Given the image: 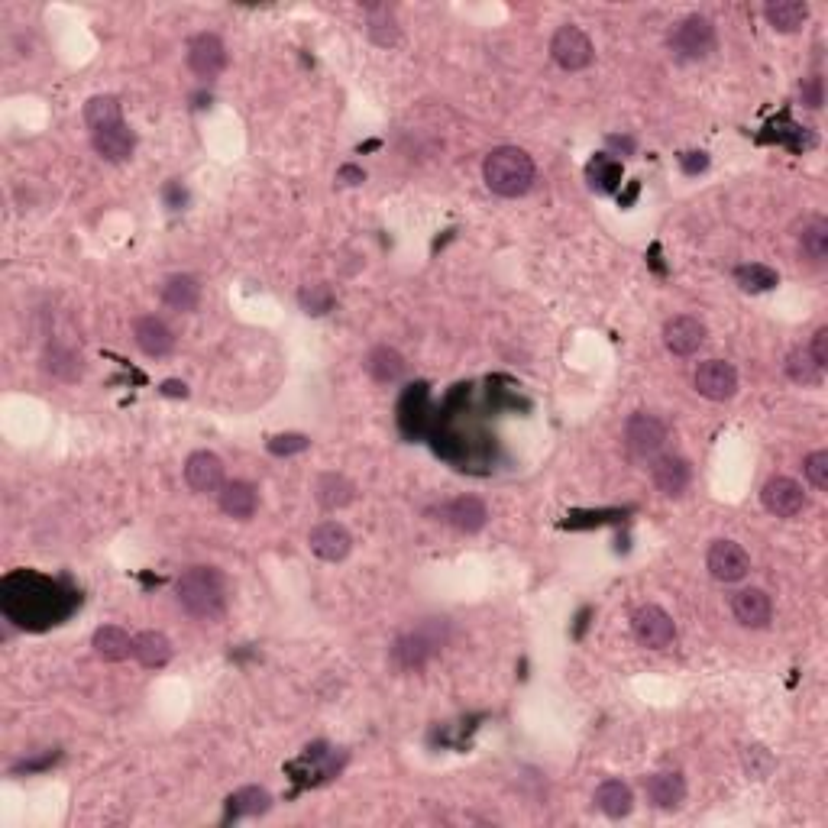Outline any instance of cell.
<instances>
[{"instance_id": "cell-1", "label": "cell", "mask_w": 828, "mask_h": 828, "mask_svg": "<svg viewBox=\"0 0 828 828\" xmlns=\"http://www.w3.org/2000/svg\"><path fill=\"white\" fill-rule=\"evenodd\" d=\"M482 178L492 195L521 198L534 185V159L518 146H499L482 162Z\"/></svg>"}, {"instance_id": "cell-2", "label": "cell", "mask_w": 828, "mask_h": 828, "mask_svg": "<svg viewBox=\"0 0 828 828\" xmlns=\"http://www.w3.org/2000/svg\"><path fill=\"white\" fill-rule=\"evenodd\" d=\"M178 605L198 621H214L224 612V579L211 567H191L175 583Z\"/></svg>"}, {"instance_id": "cell-3", "label": "cell", "mask_w": 828, "mask_h": 828, "mask_svg": "<svg viewBox=\"0 0 828 828\" xmlns=\"http://www.w3.org/2000/svg\"><path fill=\"white\" fill-rule=\"evenodd\" d=\"M444 644H447V621L431 618L392 644V664L398 670H421L440 654Z\"/></svg>"}, {"instance_id": "cell-4", "label": "cell", "mask_w": 828, "mask_h": 828, "mask_svg": "<svg viewBox=\"0 0 828 828\" xmlns=\"http://www.w3.org/2000/svg\"><path fill=\"white\" fill-rule=\"evenodd\" d=\"M667 46L673 52V59L699 62V59H706V55H712V49H715V26H712L709 17L693 13V17H686V20H680L673 26Z\"/></svg>"}, {"instance_id": "cell-5", "label": "cell", "mask_w": 828, "mask_h": 828, "mask_svg": "<svg viewBox=\"0 0 828 828\" xmlns=\"http://www.w3.org/2000/svg\"><path fill=\"white\" fill-rule=\"evenodd\" d=\"M631 631H634V638H638V644L651 647V651H664V647H670L676 638L673 618L660 609V605H641V609L631 615Z\"/></svg>"}, {"instance_id": "cell-6", "label": "cell", "mask_w": 828, "mask_h": 828, "mask_svg": "<svg viewBox=\"0 0 828 828\" xmlns=\"http://www.w3.org/2000/svg\"><path fill=\"white\" fill-rule=\"evenodd\" d=\"M693 385L702 398H709V402H728V398H735V392H738V372L725 360H706L696 366Z\"/></svg>"}, {"instance_id": "cell-7", "label": "cell", "mask_w": 828, "mask_h": 828, "mask_svg": "<svg viewBox=\"0 0 828 828\" xmlns=\"http://www.w3.org/2000/svg\"><path fill=\"white\" fill-rule=\"evenodd\" d=\"M625 444L634 457H657L660 447L667 444V424L654 418V414H631L628 424H625Z\"/></svg>"}, {"instance_id": "cell-8", "label": "cell", "mask_w": 828, "mask_h": 828, "mask_svg": "<svg viewBox=\"0 0 828 828\" xmlns=\"http://www.w3.org/2000/svg\"><path fill=\"white\" fill-rule=\"evenodd\" d=\"M550 55L567 72H583V68L592 65V43L579 26H560L554 39H550Z\"/></svg>"}, {"instance_id": "cell-9", "label": "cell", "mask_w": 828, "mask_h": 828, "mask_svg": "<svg viewBox=\"0 0 828 828\" xmlns=\"http://www.w3.org/2000/svg\"><path fill=\"white\" fill-rule=\"evenodd\" d=\"M761 502L770 515L796 518V515H803V508H806V492L796 479L774 476V479H767V486L761 489Z\"/></svg>"}, {"instance_id": "cell-10", "label": "cell", "mask_w": 828, "mask_h": 828, "mask_svg": "<svg viewBox=\"0 0 828 828\" xmlns=\"http://www.w3.org/2000/svg\"><path fill=\"white\" fill-rule=\"evenodd\" d=\"M188 68L204 81H211V78H217L220 72H224L227 68V49H224V43H220V36H214V33L191 36Z\"/></svg>"}, {"instance_id": "cell-11", "label": "cell", "mask_w": 828, "mask_h": 828, "mask_svg": "<svg viewBox=\"0 0 828 828\" xmlns=\"http://www.w3.org/2000/svg\"><path fill=\"white\" fill-rule=\"evenodd\" d=\"M706 567L719 583H738V579L751 573V557L744 554V547L735 541H715L709 547Z\"/></svg>"}, {"instance_id": "cell-12", "label": "cell", "mask_w": 828, "mask_h": 828, "mask_svg": "<svg viewBox=\"0 0 828 828\" xmlns=\"http://www.w3.org/2000/svg\"><path fill=\"white\" fill-rule=\"evenodd\" d=\"M185 482L191 492H220L224 489V460L211 450H195L185 460Z\"/></svg>"}, {"instance_id": "cell-13", "label": "cell", "mask_w": 828, "mask_h": 828, "mask_svg": "<svg viewBox=\"0 0 828 828\" xmlns=\"http://www.w3.org/2000/svg\"><path fill=\"white\" fill-rule=\"evenodd\" d=\"M308 544H311V554H314V557H321V560H327V563H340V560L350 557L353 537H350L347 528H343V524H337V521H321L317 528H311Z\"/></svg>"}, {"instance_id": "cell-14", "label": "cell", "mask_w": 828, "mask_h": 828, "mask_svg": "<svg viewBox=\"0 0 828 828\" xmlns=\"http://www.w3.org/2000/svg\"><path fill=\"white\" fill-rule=\"evenodd\" d=\"M664 343L673 356H693V353H699L702 343H706V324H702L699 317L676 314L664 324Z\"/></svg>"}, {"instance_id": "cell-15", "label": "cell", "mask_w": 828, "mask_h": 828, "mask_svg": "<svg viewBox=\"0 0 828 828\" xmlns=\"http://www.w3.org/2000/svg\"><path fill=\"white\" fill-rule=\"evenodd\" d=\"M133 340H136V347H140L146 356H153V360H162V356H169L175 350L172 327L165 321H159V317H153V314L136 317L133 321Z\"/></svg>"}, {"instance_id": "cell-16", "label": "cell", "mask_w": 828, "mask_h": 828, "mask_svg": "<svg viewBox=\"0 0 828 828\" xmlns=\"http://www.w3.org/2000/svg\"><path fill=\"white\" fill-rule=\"evenodd\" d=\"M731 612H735L738 625L744 628H767L770 618H774V602L764 589H741L735 592V599H731Z\"/></svg>"}, {"instance_id": "cell-17", "label": "cell", "mask_w": 828, "mask_h": 828, "mask_svg": "<svg viewBox=\"0 0 828 828\" xmlns=\"http://www.w3.org/2000/svg\"><path fill=\"white\" fill-rule=\"evenodd\" d=\"M440 515H444V521L453 524L457 531L476 534V531L486 528L489 508L482 499H476V495H460V499H453V502H447L444 508H440Z\"/></svg>"}, {"instance_id": "cell-18", "label": "cell", "mask_w": 828, "mask_h": 828, "mask_svg": "<svg viewBox=\"0 0 828 828\" xmlns=\"http://www.w3.org/2000/svg\"><path fill=\"white\" fill-rule=\"evenodd\" d=\"M689 479H693V473H689V463L683 457H673V453H667V457H657L651 463V482L657 486V492L670 495V499H676V495L686 492Z\"/></svg>"}, {"instance_id": "cell-19", "label": "cell", "mask_w": 828, "mask_h": 828, "mask_svg": "<svg viewBox=\"0 0 828 828\" xmlns=\"http://www.w3.org/2000/svg\"><path fill=\"white\" fill-rule=\"evenodd\" d=\"M366 36H369V43H376L379 49H392L398 39H402V26H398L395 7L369 4L366 7Z\"/></svg>"}, {"instance_id": "cell-20", "label": "cell", "mask_w": 828, "mask_h": 828, "mask_svg": "<svg viewBox=\"0 0 828 828\" xmlns=\"http://www.w3.org/2000/svg\"><path fill=\"white\" fill-rule=\"evenodd\" d=\"M91 143H94V153L107 162H127L136 149V133L127 127V123H120V127H110V130H101V133H91Z\"/></svg>"}, {"instance_id": "cell-21", "label": "cell", "mask_w": 828, "mask_h": 828, "mask_svg": "<svg viewBox=\"0 0 828 828\" xmlns=\"http://www.w3.org/2000/svg\"><path fill=\"white\" fill-rule=\"evenodd\" d=\"M644 790L657 809H676L686 799V780L676 770H660L644 780Z\"/></svg>"}, {"instance_id": "cell-22", "label": "cell", "mask_w": 828, "mask_h": 828, "mask_svg": "<svg viewBox=\"0 0 828 828\" xmlns=\"http://www.w3.org/2000/svg\"><path fill=\"white\" fill-rule=\"evenodd\" d=\"M256 505H259V495L250 482H243V479L224 482V489H220V512L227 518L250 521L256 515Z\"/></svg>"}, {"instance_id": "cell-23", "label": "cell", "mask_w": 828, "mask_h": 828, "mask_svg": "<svg viewBox=\"0 0 828 828\" xmlns=\"http://www.w3.org/2000/svg\"><path fill=\"white\" fill-rule=\"evenodd\" d=\"M314 499L324 512H340L356 499V486L340 473H324L314 486Z\"/></svg>"}, {"instance_id": "cell-24", "label": "cell", "mask_w": 828, "mask_h": 828, "mask_svg": "<svg viewBox=\"0 0 828 828\" xmlns=\"http://www.w3.org/2000/svg\"><path fill=\"white\" fill-rule=\"evenodd\" d=\"M133 657L146 670H159L172 660V641L162 631H143L133 638Z\"/></svg>"}, {"instance_id": "cell-25", "label": "cell", "mask_w": 828, "mask_h": 828, "mask_svg": "<svg viewBox=\"0 0 828 828\" xmlns=\"http://www.w3.org/2000/svg\"><path fill=\"white\" fill-rule=\"evenodd\" d=\"M162 301H165V308H172V311H195L198 308V301H201V285L195 275H169L162 285Z\"/></svg>"}, {"instance_id": "cell-26", "label": "cell", "mask_w": 828, "mask_h": 828, "mask_svg": "<svg viewBox=\"0 0 828 828\" xmlns=\"http://www.w3.org/2000/svg\"><path fill=\"white\" fill-rule=\"evenodd\" d=\"M91 647L101 660H107V664H120V660H127L133 654V638L120 625H104L94 631Z\"/></svg>"}, {"instance_id": "cell-27", "label": "cell", "mask_w": 828, "mask_h": 828, "mask_svg": "<svg viewBox=\"0 0 828 828\" xmlns=\"http://www.w3.org/2000/svg\"><path fill=\"white\" fill-rule=\"evenodd\" d=\"M764 17L777 33H799L809 20V4H803V0H770L764 7Z\"/></svg>"}, {"instance_id": "cell-28", "label": "cell", "mask_w": 828, "mask_h": 828, "mask_svg": "<svg viewBox=\"0 0 828 828\" xmlns=\"http://www.w3.org/2000/svg\"><path fill=\"white\" fill-rule=\"evenodd\" d=\"M596 806H599L609 819H625L628 812L634 809V793H631V786L621 783V780H605V783H599V790H596Z\"/></svg>"}, {"instance_id": "cell-29", "label": "cell", "mask_w": 828, "mask_h": 828, "mask_svg": "<svg viewBox=\"0 0 828 828\" xmlns=\"http://www.w3.org/2000/svg\"><path fill=\"white\" fill-rule=\"evenodd\" d=\"M85 123L91 133H101L110 127H120L123 123V107L114 94H94V98L85 104Z\"/></svg>"}, {"instance_id": "cell-30", "label": "cell", "mask_w": 828, "mask_h": 828, "mask_svg": "<svg viewBox=\"0 0 828 828\" xmlns=\"http://www.w3.org/2000/svg\"><path fill=\"white\" fill-rule=\"evenodd\" d=\"M366 372L379 385H392L405 376V356L392 347H376L366 356Z\"/></svg>"}, {"instance_id": "cell-31", "label": "cell", "mask_w": 828, "mask_h": 828, "mask_svg": "<svg viewBox=\"0 0 828 828\" xmlns=\"http://www.w3.org/2000/svg\"><path fill=\"white\" fill-rule=\"evenodd\" d=\"M799 250L812 262L828 259V220L825 217H809V224L799 233Z\"/></svg>"}, {"instance_id": "cell-32", "label": "cell", "mask_w": 828, "mask_h": 828, "mask_svg": "<svg viewBox=\"0 0 828 828\" xmlns=\"http://www.w3.org/2000/svg\"><path fill=\"white\" fill-rule=\"evenodd\" d=\"M735 282L744 288V292L761 295V292H770V288H777L780 275L770 266H764V262H748V266L735 269Z\"/></svg>"}, {"instance_id": "cell-33", "label": "cell", "mask_w": 828, "mask_h": 828, "mask_svg": "<svg viewBox=\"0 0 828 828\" xmlns=\"http://www.w3.org/2000/svg\"><path fill=\"white\" fill-rule=\"evenodd\" d=\"M230 812L233 816H262V812H269L272 806V796L262 790V786H243V790H237L230 799Z\"/></svg>"}, {"instance_id": "cell-34", "label": "cell", "mask_w": 828, "mask_h": 828, "mask_svg": "<svg viewBox=\"0 0 828 828\" xmlns=\"http://www.w3.org/2000/svg\"><path fill=\"white\" fill-rule=\"evenodd\" d=\"M822 366L812 360V353L806 347H796L790 356H786V376H790L796 385H819L822 382Z\"/></svg>"}, {"instance_id": "cell-35", "label": "cell", "mask_w": 828, "mask_h": 828, "mask_svg": "<svg viewBox=\"0 0 828 828\" xmlns=\"http://www.w3.org/2000/svg\"><path fill=\"white\" fill-rule=\"evenodd\" d=\"M46 369L52 372L55 379L62 382H75L81 376V360L72 353V350H62V347H52L46 353Z\"/></svg>"}, {"instance_id": "cell-36", "label": "cell", "mask_w": 828, "mask_h": 828, "mask_svg": "<svg viewBox=\"0 0 828 828\" xmlns=\"http://www.w3.org/2000/svg\"><path fill=\"white\" fill-rule=\"evenodd\" d=\"M774 767H777V757L770 754L764 744H748V748H744V774L748 777L767 780L774 774Z\"/></svg>"}, {"instance_id": "cell-37", "label": "cell", "mask_w": 828, "mask_h": 828, "mask_svg": "<svg viewBox=\"0 0 828 828\" xmlns=\"http://www.w3.org/2000/svg\"><path fill=\"white\" fill-rule=\"evenodd\" d=\"M298 301H301V308H305V314L321 317V314H327L330 308H334V292H330V285L314 282L308 288H301Z\"/></svg>"}, {"instance_id": "cell-38", "label": "cell", "mask_w": 828, "mask_h": 828, "mask_svg": "<svg viewBox=\"0 0 828 828\" xmlns=\"http://www.w3.org/2000/svg\"><path fill=\"white\" fill-rule=\"evenodd\" d=\"M618 178H621V165L612 162V159H592L589 162V185L596 188V191H612L618 185Z\"/></svg>"}, {"instance_id": "cell-39", "label": "cell", "mask_w": 828, "mask_h": 828, "mask_svg": "<svg viewBox=\"0 0 828 828\" xmlns=\"http://www.w3.org/2000/svg\"><path fill=\"white\" fill-rule=\"evenodd\" d=\"M311 447V440L305 434H279L269 440V453L275 457H295V453H305Z\"/></svg>"}, {"instance_id": "cell-40", "label": "cell", "mask_w": 828, "mask_h": 828, "mask_svg": "<svg viewBox=\"0 0 828 828\" xmlns=\"http://www.w3.org/2000/svg\"><path fill=\"white\" fill-rule=\"evenodd\" d=\"M806 476L816 489H828V450H816L806 457Z\"/></svg>"}, {"instance_id": "cell-41", "label": "cell", "mask_w": 828, "mask_h": 828, "mask_svg": "<svg viewBox=\"0 0 828 828\" xmlns=\"http://www.w3.org/2000/svg\"><path fill=\"white\" fill-rule=\"evenodd\" d=\"M812 353V360H816L822 369L828 366V327H819L816 337H812V347H806Z\"/></svg>"}, {"instance_id": "cell-42", "label": "cell", "mask_w": 828, "mask_h": 828, "mask_svg": "<svg viewBox=\"0 0 828 828\" xmlns=\"http://www.w3.org/2000/svg\"><path fill=\"white\" fill-rule=\"evenodd\" d=\"M680 165H683L686 175H699V172L709 169V156H706V153H683V156H680Z\"/></svg>"}, {"instance_id": "cell-43", "label": "cell", "mask_w": 828, "mask_h": 828, "mask_svg": "<svg viewBox=\"0 0 828 828\" xmlns=\"http://www.w3.org/2000/svg\"><path fill=\"white\" fill-rule=\"evenodd\" d=\"M803 104H809V107H822V78H809V81H803Z\"/></svg>"}, {"instance_id": "cell-44", "label": "cell", "mask_w": 828, "mask_h": 828, "mask_svg": "<svg viewBox=\"0 0 828 828\" xmlns=\"http://www.w3.org/2000/svg\"><path fill=\"white\" fill-rule=\"evenodd\" d=\"M337 178L343 185H363L366 182V172L360 169V165H340V172H337Z\"/></svg>"}, {"instance_id": "cell-45", "label": "cell", "mask_w": 828, "mask_h": 828, "mask_svg": "<svg viewBox=\"0 0 828 828\" xmlns=\"http://www.w3.org/2000/svg\"><path fill=\"white\" fill-rule=\"evenodd\" d=\"M162 395H169V398H185V395H188V385L178 382V379H169V382H162Z\"/></svg>"}]
</instances>
